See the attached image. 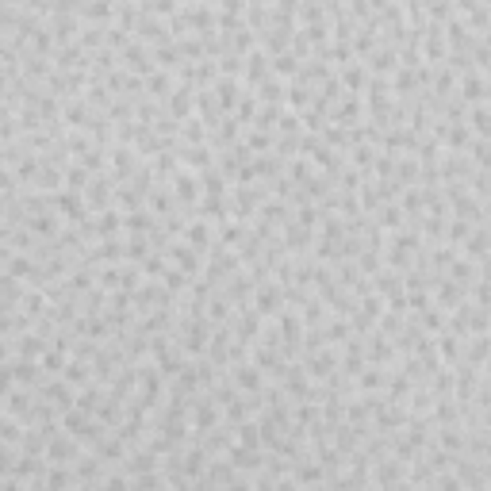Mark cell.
Wrapping results in <instances>:
<instances>
[{
    "label": "cell",
    "instance_id": "obj_1",
    "mask_svg": "<svg viewBox=\"0 0 491 491\" xmlns=\"http://www.w3.org/2000/svg\"><path fill=\"white\" fill-rule=\"evenodd\" d=\"M54 207H58L69 223H85L88 215H92V212H88V203L81 200L77 192H58V196H54Z\"/></svg>",
    "mask_w": 491,
    "mask_h": 491
},
{
    "label": "cell",
    "instance_id": "obj_2",
    "mask_svg": "<svg viewBox=\"0 0 491 491\" xmlns=\"http://www.w3.org/2000/svg\"><path fill=\"white\" fill-rule=\"evenodd\" d=\"M192 104H196L192 81H184V85H177L173 92H169V116H173V119H184L188 112H192Z\"/></svg>",
    "mask_w": 491,
    "mask_h": 491
},
{
    "label": "cell",
    "instance_id": "obj_3",
    "mask_svg": "<svg viewBox=\"0 0 491 491\" xmlns=\"http://www.w3.org/2000/svg\"><path fill=\"white\" fill-rule=\"evenodd\" d=\"M73 457H77V438H58V433H54V438L47 442V461L50 464H69Z\"/></svg>",
    "mask_w": 491,
    "mask_h": 491
},
{
    "label": "cell",
    "instance_id": "obj_4",
    "mask_svg": "<svg viewBox=\"0 0 491 491\" xmlns=\"http://www.w3.org/2000/svg\"><path fill=\"white\" fill-rule=\"evenodd\" d=\"M227 464H231L234 472H261L257 449H242V445H234V449L227 453Z\"/></svg>",
    "mask_w": 491,
    "mask_h": 491
},
{
    "label": "cell",
    "instance_id": "obj_5",
    "mask_svg": "<svg viewBox=\"0 0 491 491\" xmlns=\"http://www.w3.org/2000/svg\"><path fill=\"white\" fill-rule=\"evenodd\" d=\"M169 257H173L177 269L188 273V277L200 273V257H196V250H192V246H184V242H173V246H169Z\"/></svg>",
    "mask_w": 491,
    "mask_h": 491
},
{
    "label": "cell",
    "instance_id": "obj_6",
    "mask_svg": "<svg viewBox=\"0 0 491 491\" xmlns=\"http://www.w3.org/2000/svg\"><path fill=\"white\" fill-rule=\"evenodd\" d=\"M173 196L184 203H196V196H200V181H196L188 169H181V173H173Z\"/></svg>",
    "mask_w": 491,
    "mask_h": 491
},
{
    "label": "cell",
    "instance_id": "obj_7",
    "mask_svg": "<svg viewBox=\"0 0 491 491\" xmlns=\"http://www.w3.org/2000/svg\"><path fill=\"white\" fill-rule=\"evenodd\" d=\"M269 54L265 50H253L250 54V66H246V85H261V81H269Z\"/></svg>",
    "mask_w": 491,
    "mask_h": 491
},
{
    "label": "cell",
    "instance_id": "obj_8",
    "mask_svg": "<svg viewBox=\"0 0 491 491\" xmlns=\"http://www.w3.org/2000/svg\"><path fill=\"white\" fill-rule=\"evenodd\" d=\"M16 349H20V357H27V361H39V357L47 353V342H42V334H20L16 338Z\"/></svg>",
    "mask_w": 491,
    "mask_h": 491
},
{
    "label": "cell",
    "instance_id": "obj_9",
    "mask_svg": "<svg viewBox=\"0 0 491 491\" xmlns=\"http://www.w3.org/2000/svg\"><path fill=\"white\" fill-rule=\"evenodd\" d=\"M12 380H20V384H35L39 380V361H27V357H16L12 361Z\"/></svg>",
    "mask_w": 491,
    "mask_h": 491
},
{
    "label": "cell",
    "instance_id": "obj_10",
    "mask_svg": "<svg viewBox=\"0 0 491 491\" xmlns=\"http://www.w3.org/2000/svg\"><path fill=\"white\" fill-rule=\"evenodd\" d=\"M273 311H280V292L273 288V284H261L257 288V315H273Z\"/></svg>",
    "mask_w": 491,
    "mask_h": 491
},
{
    "label": "cell",
    "instance_id": "obj_11",
    "mask_svg": "<svg viewBox=\"0 0 491 491\" xmlns=\"http://www.w3.org/2000/svg\"><path fill=\"white\" fill-rule=\"evenodd\" d=\"M123 54H127V66L135 69V73H150V54H146L138 42H127Z\"/></svg>",
    "mask_w": 491,
    "mask_h": 491
},
{
    "label": "cell",
    "instance_id": "obj_12",
    "mask_svg": "<svg viewBox=\"0 0 491 491\" xmlns=\"http://www.w3.org/2000/svg\"><path fill=\"white\" fill-rule=\"evenodd\" d=\"M62 380H66L69 388H73V384H88V365L81 361V357L66 361V368H62Z\"/></svg>",
    "mask_w": 491,
    "mask_h": 491
},
{
    "label": "cell",
    "instance_id": "obj_13",
    "mask_svg": "<svg viewBox=\"0 0 491 491\" xmlns=\"http://www.w3.org/2000/svg\"><path fill=\"white\" fill-rule=\"evenodd\" d=\"M234 384L246 388V392H257V388H261V368H253V365H238V368H234Z\"/></svg>",
    "mask_w": 491,
    "mask_h": 491
},
{
    "label": "cell",
    "instance_id": "obj_14",
    "mask_svg": "<svg viewBox=\"0 0 491 491\" xmlns=\"http://www.w3.org/2000/svg\"><path fill=\"white\" fill-rule=\"evenodd\" d=\"M184 242H192V250L200 253V250H207V246H212V231H207V227H203V223H192V227H188V231H184Z\"/></svg>",
    "mask_w": 491,
    "mask_h": 491
},
{
    "label": "cell",
    "instance_id": "obj_15",
    "mask_svg": "<svg viewBox=\"0 0 491 491\" xmlns=\"http://www.w3.org/2000/svg\"><path fill=\"white\" fill-rule=\"evenodd\" d=\"M119 257H123V242L119 238H104L97 250H92V261H119Z\"/></svg>",
    "mask_w": 491,
    "mask_h": 491
},
{
    "label": "cell",
    "instance_id": "obj_16",
    "mask_svg": "<svg viewBox=\"0 0 491 491\" xmlns=\"http://www.w3.org/2000/svg\"><path fill=\"white\" fill-rule=\"evenodd\" d=\"M27 231H35V234H54V231H58V215H54V212L31 215V219H27Z\"/></svg>",
    "mask_w": 491,
    "mask_h": 491
},
{
    "label": "cell",
    "instance_id": "obj_17",
    "mask_svg": "<svg viewBox=\"0 0 491 491\" xmlns=\"http://www.w3.org/2000/svg\"><path fill=\"white\" fill-rule=\"evenodd\" d=\"M181 135L188 146H203V138H207V127H203V119H184Z\"/></svg>",
    "mask_w": 491,
    "mask_h": 491
},
{
    "label": "cell",
    "instance_id": "obj_18",
    "mask_svg": "<svg viewBox=\"0 0 491 491\" xmlns=\"http://www.w3.org/2000/svg\"><path fill=\"white\" fill-rule=\"evenodd\" d=\"M212 92H219V108H234V104H238V85H234V81H227V77L215 81Z\"/></svg>",
    "mask_w": 491,
    "mask_h": 491
},
{
    "label": "cell",
    "instance_id": "obj_19",
    "mask_svg": "<svg viewBox=\"0 0 491 491\" xmlns=\"http://www.w3.org/2000/svg\"><path fill=\"white\" fill-rule=\"evenodd\" d=\"M119 223H123V215L108 207V212H100V219L92 223V234H116V231H119Z\"/></svg>",
    "mask_w": 491,
    "mask_h": 491
},
{
    "label": "cell",
    "instance_id": "obj_20",
    "mask_svg": "<svg viewBox=\"0 0 491 491\" xmlns=\"http://www.w3.org/2000/svg\"><path fill=\"white\" fill-rule=\"evenodd\" d=\"M181 158L188 165H192V169H212V158H207V146H184L181 150Z\"/></svg>",
    "mask_w": 491,
    "mask_h": 491
},
{
    "label": "cell",
    "instance_id": "obj_21",
    "mask_svg": "<svg viewBox=\"0 0 491 491\" xmlns=\"http://www.w3.org/2000/svg\"><path fill=\"white\" fill-rule=\"evenodd\" d=\"M338 85H346V88H361L365 85V69H361V62H349L346 69H342V77H338Z\"/></svg>",
    "mask_w": 491,
    "mask_h": 491
},
{
    "label": "cell",
    "instance_id": "obj_22",
    "mask_svg": "<svg viewBox=\"0 0 491 491\" xmlns=\"http://www.w3.org/2000/svg\"><path fill=\"white\" fill-rule=\"evenodd\" d=\"M62 181H66V192H85V188H88V173L81 169V165L66 169V177H62Z\"/></svg>",
    "mask_w": 491,
    "mask_h": 491
},
{
    "label": "cell",
    "instance_id": "obj_23",
    "mask_svg": "<svg viewBox=\"0 0 491 491\" xmlns=\"http://www.w3.org/2000/svg\"><path fill=\"white\" fill-rule=\"evenodd\" d=\"M238 445L242 449H257L261 445V433H257V426L253 423H238Z\"/></svg>",
    "mask_w": 491,
    "mask_h": 491
},
{
    "label": "cell",
    "instance_id": "obj_24",
    "mask_svg": "<svg viewBox=\"0 0 491 491\" xmlns=\"http://www.w3.org/2000/svg\"><path fill=\"white\" fill-rule=\"evenodd\" d=\"M261 100H265V104H277V100H284V81H277V77L261 81Z\"/></svg>",
    "mask_w": 491,
    "mask_h": 491
},
{
    "label": "cell",
    "instance_id": "obj_25",
    "mask_svg": "<svg viewBox=\"0 0 491 491\" xmlns=\"http://www.w3.org/2000/svg\"><path fill=\"white\" fill-rule=\"evenodd\" d=\"M35 184H39L42 192H54V188H58V184H62V169H54V165H47V169H42V173L35 177Z\"/></svg>",
    "mask_w": 491,
    "mask_h": 491
},
{
    "label": "cell",
    "instance_id": "obj_26",
    "mask_svg": "<svg viewBox=\"0 0 491 491\" xmlns=\"http://www.w3.org/2000/svg\"><path fill=\"white\" fill-rule=\"evenodd\" d=\"M357 116H361V100H357V97H346V100H342V104H338V123H349V119H357Z\"/></svg>",
    "mask_w": 491,
    "mask_h": 491
},
{
    "label": "cell",
    "instance_id": "obj_27",
    "mask_svg": "<svg viewBox=\"0 0 491 491\" xmlns=\"http://www.w3.org/2000/svg\"><path fill=\"white\" fill-rule=\"evenodd\" d=\"M146 88H150L154 97H169V73H165V69H154L150 81H146Z\"/></svg>",
    "mask_w": 491,
    "mask_h": 491
},
{
    "label": "cell",
    "instance_id": "obj_28",
    "mask_svg": "<svg viewBox=\"0 0 491 491\" xmlns=\"http://www.w3.org/2000/svg\"><path fill=\"white\" fill-rule=\"evenodd\" d=\"M112 165H116L119 173H131V169H135V154H131V150H127V146H116V154H112Z\"/></svg>",
    "mask_w": 491,
    "mask_h": 491
},
{
    "label": "cell",
    "instance_id": "obj_29",
    "mask_svg": "<svg viewBox=\"0 0 491 491\" xmlns=\"http://www.w3.org/2000/svg\"><path fill=\"white\" fill-rule=\"evenodd\" d=\"M284 92H288V104H292V108H303V104L311 100V88H303V81H292Z\"/></svg>",
    "mask_w": 491,
    "mask_h": 491
},
{
    "label": "cell",
    "instance_id": "obj_30",
    "mask_svg": "<svg viewBox=\"0 0 491 491\" xmlns=\"http://www.w3.org/2000/svg\"><path fill=\"white\" fill-rule=\"evenodd\" d=\"M146 246H150V242H146L142 238V234H135V238H131V242H127V257H131V261H146V257H150V253H146Z\"/></svg>",
    "mask_w": 491,
    "mask_h": 491
},
{
    "label": "cell",
    "instance_id": "obj_31",
    "mask_svg": "<svg viewBox=\"0 0 491 491\" xmlns=\"http://www.w3.org/2000/svg\"><path fill=\"white\" fill-rule=\"evenodd\" d=\"M376 227H403V207H399V203H388Z\"/></svg>",
    "mask_w": 491,
    "mask_h": 491
},
{
    "label": "cell",
    "instance_id": "obj_32",
    "mask_svg": "<svg viewBox=\"0 0 491 491\" xmlns=\"http://www.w3.org/2000/svg\"><path fill=\"white\" fill-rule=\"evenodd\" d=\"M150 203H154L162 215H173V196L165 192V188H154V192H150Z\"/></svg>",
    "mask_w": 491,
    "mask_h": 491
},
{
    "label": "cell",
    "instance_id": "obj_33",
    "mask_svg": "<svg viewBox=\"0 0 491 491\" xmlns=\"http://www.w3.org/2000/svg\"><path fill=\"white\" fill-rule=\"evenodd\" d=\"M357 376H361V388H365V392H376V388L388 380V373H380V368H368V373H357Z\"/></svg>",
    "mask_w": 491,
    "mask_h": 491
},
{
    "label": "cell",
    "instance_id": "obj_34",
    "mask_svg": "<svg viewBox=\"0 0 491 491\" xmlns=\"http://www.w3.org/2000/svg\"><path fill=\"white\" fill-rule=\"evenodd\" d=\"M438 442H442L449 453H461V449H464V433H457V430L449 426V430H442V438H438Z\"/></svg>",
    "mask_w": 491,
    "mask_h": 491
},
{
    "label": "cell",
    "instance_id": "obj_35",
    "mask_svg": "<svg viewBox=\"0 0 491 491\" xmlns=\"http://www.w3.org/2000/svg\"><path fill=\"white\" fill-rule=\"evenodd\" d=\"M119 284H123V265H112L100 273V288H119Z\"/></svg>",
    "mask_w": 491,
    "mask_h": 491
},
{
    "label": "cell",
    "instance_id": "obj_36",
    "mask_svg": "<svg viewBox=\"0 0 491 491\" xmlns=\"http://www.w3.org/2000/svg\"><path fill=\"white\" fill-rule=\"evenodd\" d=\"M162 277H165V288H169V292H177V288H184V284H188V273H181L177 265H173V269H165Z\"/></svg>",
    "mask_w": 491,
    "mask_h": 491
},
{
    "label": "cell",
    "instance_id": "obj_37",
    "mask_svg": "<svg viewBox=\"0 0 491 491\" xmlns=\"http://www.w3.org/2000/svg\"><path fill=\"white\" fill-rule=\"evenodd\" d=\"M433 418H438V423H453V418H457V403H453V399H442V403L433 407Z\"/></svg>",
    "mask_w": 491,
    "mask_h": 491
},
{
    "label": "cell",
    "instance_id": "obj_38",
    "mask_svg": "<svg viewBox=\"0 0 491 491\" xmlns=\"http://www.w3.org/2000/svg\"><path fill=\"white\" fill-rule=\"evenodd\" d=\"M414 85H418V77H414V69H411V66H403L399 73H395V88H403V92H411Z\"/></svg>",
    "mask_w": 491,
    "mask_h": 491
},
{
    "label": "cell",
    "instance_id": "obj_39",
    "mask_svg": "<svg viewBox=\"0 0 491 491\" xmlns=\"http://www.w3.org/2000/svg\"><path fill=\"white\" fill-rule=\"evenodd\" d=\"M472 127H476V135H488V108L483 104H476V112H472Z\"/></svg>",
    "mask_w": 491,
    "mask_h": 491
},
{
    "label": "cell",
    "instance_id": "obj_40",
    "mask_svg": "<svg viewBox=\"0 0 491 491\" xmlns=\"http://www.w3.org/2000/svg\"><path fill=\"white\" fill-rule=\"evenodd\" d=\"M142 273H146V277H162V273H165V257H146L142 261Z\"/></svg>",
    "mask_w": 491,
    "mask_h": 491
},
{
    "label": "cell",
    "instance_id": "obj_41",
    "mask_svg": "<svg viewBox=\"0 0 491 491\" xmlns=\"http://www.w3.org/2000/svg\"><path fill=\"white\" fill-rule=\"evenodd\" d=\"M242 238H246L242 227H234V223H231V227H223V242H242Z\"/></svg>",
    "mask_w": 491,
    "mask_h": 491
},
{
    "label": "cell",
    "instance_id": "obj_42",
    "mask_svg": "<svg viewBox=\"0 0 491 491\" xmlns=\"http://www.w3.org/2000/svg\"><path fill=\"white\" fill-rule=\"evenodd\" d=\"M12 388V368L8 365H0V399H4V392Z\"/></svg>",
    "mask_w": 491,
    "mask_h": 491
},
{
    "label": "cell",
    "instance_id": "obj_43",
    "mask_svg": "<svg viewBox=\"0 0 491 491\" xmlns=\"http://www.w3.org/2000/svg\"><path fill=\"white\" fill-rule=\"evenodd\" d=\"M353 162H357V165H373V150H368V146H357Z\"/></svg>",
    "mask_w": 491,
    "mask_h": 491
},
{
    "label": "cell",
    "instance_id": "obj_44",
    "mask_svg": "<svg viewBox=\"0 0 491 491\" xmlns=\"http://www.w3.org/2000/svg\"><path fill=\"white\" fill-rule=\"evenodd\" d=\"M231 491H250V480H242V476H234V480H231Z\"/></svg>",
    "mask_w": 491,
    "mask_h": 491
},
{
    "label": "cell",
    "instance_id": "obj_45",
    "mask_svg": "<svg viewBox=\"0 0 491 491\" xmlns=\"http://www.w3.org/2000/svg\"><path fill=\"white\" fill-rule=\"evenodd\" d=\"M418 491H438V488H433V480H430V483H423V488H418Z\"/></svg>",
    "mask_w": 491,
    "mask_h": 491
}]
</instances>
